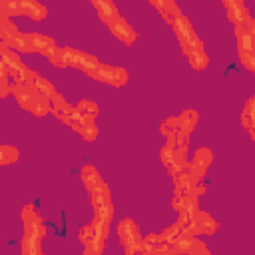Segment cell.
Returning <instances> with one entry per match:
<instances>
[{
	"label": "cell",
	"instance_id": "8",
	"mask_svg": "<svg viewBox=\"0 0 255 255\" xmlns=\"http://www.w3.org/2000/svg\"><path fill=\"white\" fill-rule=\"evenodd\" d=\"M211 163H213V151L209 147L201 145V147H197L193 151L191 159L187 161V169L183 171V177L187 179V183L199 185L201 179H203V175H205V171H207V167Z\"/></svg>",
	"mask_w": 255,
	"mask_h": 255
},
{
	"label": "cell",
	"instance_id": "5",
	"mask_svg": "<svg viewBox=\"0 0 255 255\" xmlns=\"http://www.w3.org/2000/svg\"><path fill=\"white\" fill-rule=\"evenodd\" d=\"M90 193V201L94 207V219L92 225L96 223H110L114 217V207H112V199H110V187L108 183L102 179L90 187H86Z\"/></svg>",
	"mask_w": 255,
	"mask_h": 255
},
{
	"label": "cell",
	"instance_id": "10",
	"mask_svg": "<svg viewBox=\"0 0 255 255\" xmlns=\"http://www.w3.org/2000/svg\"><path fill=\"white\" fill-rule=\"evenodd\" d=\"M90 78H92V80H98V82H102V84H106V86H112V88H122V86L128 84L129 74H128V70L122 68V66L102 64Z\"/></svg>",
	"mask_w": 255,
	"mask_h": 255
},
{
	"label": "cell",
	"instance_id": "11",
	"mask_svg": "<svg viewBox=\"0 0 255 255\" xmlns=\"http://www.w3.org/2000/svg\"><path fill=\"white\" fill-rule=\"evenodd\" d=\"M66 56H68V68H76V70L84 72L86 76H92L102 66V62L94 54H88L84 50H76V48L66 46Z\"/></svg>",
	"mask_w": 255,
	"mask_h": 255
},
{
	"label": "cell",
	"instance_id": "22",
	"mask_svg": "<svg viewBox=\"0 0 255 255\" xmlns=\"http://www.w3.org/2000/svg\"><path fill=\"white\" fill-rule=\"evenodd\" d=\"M40 245H42V239L40 237L30 235V233H24L22 235V241H20V253L22 255H42Z\"/></svg>",
	"mask_w": 255,
	"mask_h": 255
},
{
	"label": "cell",
	"instance_id": "18",
	"mask_svg": "<svg viewBox=\"0 0 255 255\" xmlns=\"http://www.w3.org/2000/svg\"><path fill=\"white\" fill-rule=\"evenodd\" d=\"M241 126L255 141V96H249L241 110Z\"/></svg>",
	"mask_w": 255,
	"mask_h": 255
},
{
	"label": "cell",
	"instance_id": "15",
	"mask_svg": "<svg viewBox=\"0 0 255 255\" xmlns=\"http://www.w3.org/2000/svg\"><path fill=\"white\" fill-rule=\"evenodd\" d=\"M50 114H54L62 124L66 126H72L74 120H76V106H70L64 96L56 94L52 100H50Z\"/></svg>",
	"mask_w": 255,
	"mask_h": 255
},
{
	"label": "cell",
	"instance_id": "3",
	"mask_svg": "<svg viewBox=\"0 0 255 255\" xmlns=\"http://www.w3.org/2000/svg\"><path fill=\"white\" fill-rule=\"evenodd\" d=\"M12 96L16 98L18 106L26 112H30L34 118H44L50 112V100L30 82L24 80V84L12 88Z\"/></svg>",
	"mask_w": 255,
	"mask_h": 255
},
{
	"label": "cell",
	"instance_id": "14",
	"mask_svg": "<svg viewBox=\"0 0 255 255\" xmlns=\"http://www.w3.org/2000/svg\"><path fill=\"white\" fill-rule=\"evenodd\" d=\"M20 219L24 223V233H30V235H36V237H44L46 235V225L42 221V217L36 213V209L32 205H24L22 211H20Z\"/></svg>",
	"mask_w": 255,
	"mask_h": 255
},
{
	"label": "cell",
	"instance_id": "20",
	"mask_svg": "<svg viewBox=\"0 0 255 255\" xmlns=\"http://www.w3.org/2000/svg\"><path fill=\"white\" fill-rule=\"evenodd\" d=\"M70 128H72L76 133H80V137L86 139V141H94V139L98 137V133H100L96 122H86V120H80V118H76Z\"/></svg>",
	"mask_w": 255,
	"mask_h": 255
},
{
	"label": "cell",
	"instance_id": "26",
	"mask_svg": "<svg viewBox=\"0 0 255 255\" xmlns=\"http://www.w3.org/2000/svg\"><path fill=\"white\" fill-rule=\"evenodd\" d=\"M80 177H82V183H84L86 187H90V185L102 181V175H100V171H98L94 165H84V167L80 169Z\"/></svg>",
	"mask_w": 255,
	"mask_h": 255
},
{
	"label": "cell",
	"instance_id": "9",
	"mask_svg": "<svg viewBox=\"0 0 255 255\" xmlns=\"http://www.w3.org/2000/svg\"><path fill=\"white\" fill-rule=\"evenodd\" d=\"M0 54H2V66L8 70V74H10L12 82H14V86L24 84L28 68H26V66H24V62L20 60L18 52H14L12 48H8V46H4V44H2V46H0Z\"/></svg>",
	"mask_w": 255,
	"mask_h": 255
},
{
	"label": "cell",
	"instance_id": "29",
	"mask_svg": "<svg viewBox=\"0 0 255 255\" xmlns=\"http://www.w3.org/2000/svg\"><path fill=\"white\" fill-rule=\"evenodd\" d=\"M124 255H147V253H145V249L141 247V249H135V251H126Z\"/></svg>",
	"mask_w": 255,
	"mask_h": 255
},
{
	"label": "cell",
	"instance_id": "30",
	"mask_svg": "<svg viewBox=\"0 0 255 255\" xmlns=\"http://www.w3.org/2000/svg\"><path fill=\"white\" fill-rule=\"evenodd\" d=\"M249 26H251V32H253V36H255V20H253V18L249 20Z\"/></svg>",
	"mask_w": 255,
	"mask_h": 255
},
{
	"label": "cell",
	"instance_id": "6",
	"mask_svg": "<svg viewBox=\"0 0 255 255\" xmlns=\"http://www.w3.org/2000/svg\"><path fill=\"white\" fill-rule=\"evenodd\" d=\"M233 34H235V42H237V56L241 66L247 72H255V36L251 32L249 22L233 26Z\"/></svg>",
	"mask_w": 255,
	"mask_h": 255
},
{
	"label": "cell",
	"instance_id": "4",
	"mask_svg": "<svg viewBox=\"0 0 255 255\" xmlns=\"http://www.w3.org/2000/svg\"><path fill=\"white\" fill-rule=\"evenodd\" d=\"M8 48H12L14 52H26V54H40L44 58H52L54 52L60 48L56 44V40L52 36L46 34H20Z\"/></svg>",
	"mask_w": 255,
	"mask_h": 255
},
{
	"label": "cell",
	"instance_id": "16",
	"mask_svg": "<svg viewBox=\"0 0 255 255\" xmlns=\"http://www.w3.org/2000/svg\"><path fill=\"white\" fill-rule=\"evenodd\" d=\"M223 8H225V14H227V20L233 24V26H239V24H245L251 20V14L245 6L243 0H221Z\"/></svg>",
	"mask_w": 255,
	"mask_h": 255
},
{
	"label": "cell",
	"instance_id": "19",
	"mask_svg": "<svg viewBox=\"0 0 255 255\" xmlns=\"http://www.w3.org/2000/svg\"><path fill=\"white\" fill-rule=\"evenodd\" d=\"M20 28L10 20V16H4L0 14V40L4 46H10L18 36H20Z\"/></svg>",
	"mask_w": 255,
	"mask_h": 255
},
{
	"label": "cell",
	"instance_id": "13",
	"mask_svg": "<svg viewBox=\"0 0 255 255\" xmlns=\"http://www.w3.org/2000/svg\"><path fill=\"white\" fill-rule=\"evenodd\" d=\"M189 229H191V233H193L195 237H199V235L211 237V235L217 233L219 223H217V219L211 217L207 211H201V209H199V211L189 219Z\"/></svg>",
	"mask_w": 255,
	"mask_h": 255
},
{
	"label": "cell",
	"instance_id": "12",
	"mask_svg": "<svg viewBox=\"0 0 255 255\" xmlns=\"http://www.w3.org/2000/svg\"><path fill=\"white\" fill-rule=\"evenodd\" d=\"M118 237L124 245V251H135L143 247V237L131 219H122L118 223Z\"/></svg>",
	"mask_w": 255,
	"mask_h": 255
},
{
	"label": "cell",
	"instance_id": "28",
	"mask_svg": "<svg viewBox=\"0 0 255 255\" xmlns=\"http://www.w3.org/2000/svg\"><path fill=\"white\" fill-rule=\"evenodd\" d=\"M50 62L56 66V68H68V56H66V46H60L54 56L50 58Z\"/></svg>",
	"mask_w": 255,
	"mask_h": 255
},
{
	"label": "cell",
	"instance_id": "23",
	"mask_svg": "<svg viewBox=\"0 0 255 255\" xmlns=\"http://www.w3.org/2000/svg\"><path fill=\"white\" fill-rule=\"evenodd\" d=\"M197 122H199V114L195 110H183L179 114V131H185V133H193V129L197 128Z\"/></svg>",
	"mask_w": 255,
	"mask_h": 255
},
{
	"label": "cell",
	"instance_id": "24",
	"mask_svg": "<svg viewBox=\"0 0 255 255\" xmlns=\"http://www.w3.org/2000/svg\"><path fill=\"white\" fill-rule=\"evenodd\" d=\"M18 157H20V151H18V147H14V145H10V143H4V145H0V165H12V163H16L18 161Z\"/></svg>",
	"mask_w": 255,
	"mask_h": 255
},
{
	"label": "cell",
	"instance_id": "21",
	"mask_svg": "<svg viewBox=\"0 0 255 255\" xmlns=\"http://www.w3.org/2000/svg\"><path fill=\"white\" fill-rule=\"evenodd\" d=\"M98 114H100V108H98V104H96L94 100L84 98V100H80V102L76 104V118H80V120L96 122Z\"/></svg>",
	"mask_w": 255,
	"mask_h": 255
},
{
	"label": "cell",
	"instance_id": "17",
	"mask_svg": "<svg viewBox=\"0 0 255 255\" xmlns=\"http://www.w3.org/2000/svg\"><path fill=\"white\" fill-rule=\"evenodd\" d=\"M149 4L159 12V16L163 18V22H167L169 26H173L183 16L181 8L175 2H171V0H149Z\"/></svg>",
	"mask_w": 255,
	"mask_h": 255
},
{
	"label": "cell",
	"instance_id": "2",
	"mask_svg": "<svg viewBox=\"0 0 255 255\" xmlns=\"http://www.w3.org/2000/svg\"><path fill=\"white\" fill-rule=\"evenodd\" d=\"M94 6V10L98 12L102 24L112 32V36L116 40H120L122 44L126 46H133L135 40H137V32L133 30V26L120 14L118 6L114 2H108V0H92L90 2Z\"/></svg>",
	"mask_w": 255,
	"mask_h": 255
},
{
	"label": "cell",
	"instance_id": "7",
	"mask_svg": "<svg viewBox=\"0 0 255 255\" xmlns=\"http://www.w3.org/2000/svg\"><path fill=\"white\" fill-rule=\"evenodd\" d=\"M0 14L4 16H26L34 22H42L48 16V8L36 0H2Z\"/></svg>",
	"mask_w": 255,
	"mask_h": 255
},
{
	"label": "cell",
	"instance_id": "25",
	"mask_svg": "<svg viewBox=\"0 0 255 255\" xmlns=\"http://www.w3.org/2000/svg\"><path fill=\"white\" fill-rule=\"evenodd\" d=\"M179 131V116H169L159 124V133L167 139Z\"/></svg>",
	"mask_w": 255,
	"mask_h": 255
},
{
	"label": "cell",
	"instance_id": "27",
	"mask_svg": "<svg viewBox=\"0 0 255 255\" xmlns=\"http://www.w3.org/2000/svg\"><path fill=\"white\" fill-rule=\"evenodd\" d=\"M187 255H211V251H209V247H207V243L203 239H197L195 237L193 243L187 249Z\"/></svg>",
	"mask_w": 255,
	"mask_h": 255
},
{
	"label": "cell",
	"instance_id": "1",
	"mask_svg": "<svg viewBox=\"0 0 255 255\" xmlns=\"http://www.w3.org/2000/svg\"><path fill=\"white\" fill-rule=\"evenodd\" d=\"M177 42H179V48L183 52V56L187 58V64L191 66V70L195 72H203L209 64V56L205 52V46L201 42V38L197 36L195 28L191 26L189 18L183 14L173 26H171Z\"/></svg>",
	"mask_w": 255,
	"mask_h": 255
}]
</instances>
